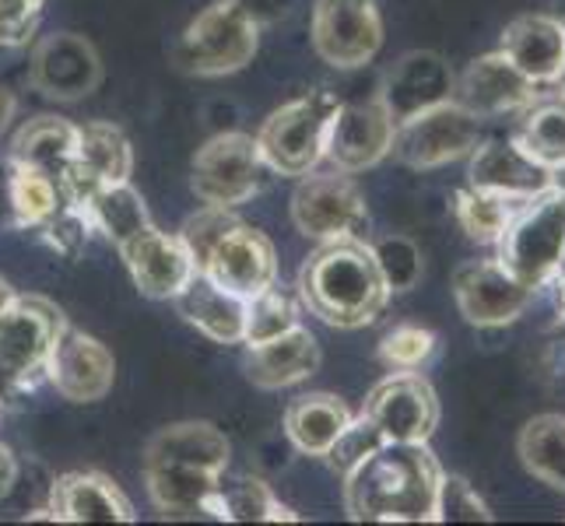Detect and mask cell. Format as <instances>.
I'll return each instance as SVG.
<instances>
[{
    "mask_svg": "<svg viewBox=\"0 0 565 526\" xmlns=\"http://www.w3.org/2000/svg\"><path fill=\"white\" fill-rule=\"evenodd\" d=\"M443 466L425 442H383L344 477V509L365 523H436Z\"/></svg>",
    "mask_w": 565,
    "mask_h": 526,
    "instance_id": "cell-1",
    "label": "cell"
},
{
    "mask_svg": "<svg viewBox=\"0 0 565 526\" xmlns=\"http://www.w3.org/2000/svg\"><path fill=\"white\" fill-rule=\"evenodd\" d=\"M299 302L338 330H359L383 316L390 288L362 236L327 239L299 270Z\"/></svg>",
    "mask_w": 565,
    "mask_h": 526,
    "instance_id": "cell-2",
    "label": "cell"
},
{
    "mask_svg": "<svg viewBox=\"0 0 565 526\" xmlns=\"http://www.w3.org/2000/svg\"><path fill=\"white\" fill-rule=\"evenodd\" d=\"M338 95L313 88L299 99L285 103L257 130V148L270 172L278 175H309L327 159V133L338 116Z\"/></svg>",
    "mask_w": 565,
    "mask_h": 526,
    "instance_id": "cell-3",
    "label": "cell"
},
{
    "mask_svg": "<svg viewBox=\"0 0 565 526\" xmlns=\"http://www.w3.org/2000/svg\"><path fill=\"white\" fill-rule=\"evenodd\" d=\"M64 309L43 296H18L0 316V404L32 389L46 376L56 337L64 334Z\"/></svg>",
    "mask_w": 565,
    "mask_h": 526,
    "instance_id": "cell-4",
    "label": "cell"
},
{
    "mask_svg": "<svg viewBox=\"0 0 565 526\" xmlns=\"http://www.w3.org/2000/svg\"><path fill=\"white\" fill-rule=\"evenodd\" d=\"M257 46L260 25L232 0H218L186 25L172 46V64L193 77H225L243 71L257 56Z\"/></svg>",
    "mask_w": 565,
    "mask_h": 526,
    "instance_id": "cell-5",
    "label": "cell"
},
{
    "mask_svg": "<svg viewBox=\"0 0 565 526\" xmlns=\"http://www.w3.org/2000/svg\"><path fill=\"white\" fill-rule=\"evenodd\" d=\"M495 249L499 260L523 285H531L534 291L548 288L565 249V186L555 183L552 190L523 201Z\"/></svg>",
    "mask_w": 565,
    "mask_h": 526,
    "instance_id": "cell-6",
    "label": "cell"
},
{
    "mask_svg": "<svg viewBox=\"0 0 565 526\" xmlns=\"http://www.w3.org/2000/svg\"><path fill=\"white\" fill-rule=\"evenodd\" d=\"M267 162L257 148V138L243 130H228L198 148L190 165V190L201 204L239 207L253 201L267 183Z\"/></svg>",
    "mask_w": 565,
    "mask_h": 526,
    "instance_id": "cell-7",
    "label": "cell"
},
{
    "mask_svg": "<svg viewBox=\"0 0 565 526\" xmlns=\"http://www.w3.org/2000/svg\"><path fill=\"white\" fill-rule=\"evenodd\" d=\"M481 141V120L460 103L446 99L425 112L407 116L394 130L390 154L412 169H439L457 159H467Z\"/></svg>",
    "mask_w": 565,
    "mask_h": 526,
    "instance_id": "cell-8",
    "label": "cell"
},
{
    "mask_svg": "<svg viewBox=\"0 0 565 526\" xmlns=\"http://www.w3.org/2000/svg\"><path fill=\"white\" fill-rule=\"evenodd\" d=\"M291 225H296L306 239H344L362 236L369 225V211L359 183L348 172H309L299 180L291 193Z\"/></svg>",
    "mask_w": 565,
    "mask_h": 526,
    "instance_id": "cell-9",
    "label": "cell"
},
{
    "mask_svg": "<svg viewBox=\"0 0 565 526\" xmlns=\"http://www.w3.org/2000/svg\"><path fill=\"white\" fill-rule=\"evenodd\" d=\"M383 46V18L376 0H317L313 50L338 71L365 67Z\"/></svg>",
    "mask_w": 565,
    "mask_h": 526,
    "instance_id": "cell-10",
    "label": "cell"
},
{
    "mask_svg": "<svg viewBox=\"0 0 565 526\" xmlns=\"http://www.w3.org/2000/svg\"><path fill=\"white\" fill-rule=\"evenodd\" d=\"M537 291L523 285L499 257L492 260H467L454 275V299L460 316L478 330L510 326L527 313Z\"/></svg>",
    "mask_w": 565,
    "mask_h": 526,
    "instance_id": "cell-11",
    "label": "cell"
},
{
    "mask_svg": "<svg viewBox=\"0 0 565 526\" xmlns=\"http://www.w3.org/2000/svg\"><path fill=\"white\" fill-rule=\"evenodd\" d=\"M103 56L92 39L77 32H53L32 46L29 82L56 103H82L103 85Z\"/></svg>",
    "mask_w": 565,
    "mask_h": 526,
    "instance_id": "cell-12",
    "label": "cell"
},
{
    "mask_svg": "<svg viewBox=\"0 0 565 526\" xmlns=\"http://www.w3.org/2000/svg\"><path fill=\"white\" fill-rule=\"evenodd\" d=\"M362 415L380 428L386 442H428L439 425V397L412 368L376 383Z\"/></svg>",
    "mask_w": 565,
    "mask_h": 526,
    "instance_id": "cell-13",
    "label": "cell"
},
{
    "mask_svg": "<svg viewBox=\"0 0 565 526\" xmlns=\"http://www.w3.org/2000/svg\"><path fill=\"white\" fill-rule=\"evenodd\" d=\"M46 379L71 404H99L109 397L116 383L113 351L103 341L85 334V330H74L67 323L46 362Z\"/></svg>",
    "mask_w": 565,
    "mask_h": 526,
    "instance_id": "cell-14",
    "label": "cell"
},
{
    "mask_svg": "<svg viewBox=\"0 0 565 526\" xmlns=\"http://www.w3.org/2000/svg\"><path fill=\"white\" fill-rule=\"evenodd\" d=\"M394 116L380 99L373 103H341L327 133V162L338 172L359 175L380 165L394 148Z\"/></svg>",
    "mask_w": 565,
    "mask_h": 526,
    "instance_id": "cell-15",
    "label": "cell"
},
{
    "mask_svg": "<svg viewBox=\"0 0 565 526\" xmlns=\"http://www.w3.org/2000/svg\"><path fill=\"white\" fill-rule=\"evenodd\" d=\"M467 159H471V165H467L471 186L502 193L510 201H531L555 186V169L537 162L516 138L478 141V148Z\"/></svg>",
    "mask_w": 565,
    "mask_h": 526,
    "instance_id": "cell-16",
    "label": "cell"
},
{
    "mask_svg": "<svg viewBox=\"0 0 565 526\" xmlns=\"http://www.w3.org/2000/svg\"><path fill=\"white\" fill-rule=\"evenodd\" d=\"M201 275H207L214 285H222L232 296L249 302L253 296H260V291H267L278 281L275 243H270L264 232L239 222L218 246H214Z\"/></svg>",
    "mask_w": 565,
    "mask_h": 526,
    "instance_id": "cell-17",
    "label": "cell"
},
{
    "mask_svg": "<svg viewBox=\"0 0 565 526\" xmlns=\"http://www.w3.org/2000/svg\"><path fill=\"white\" fill-rule=\"evenodd\" d=\"M534 95L537 85L527 82L502 50L478 56L454 82V103H460L467 112H475L478 120H495V116L505 112H520Z\"/></svg>",
    "mask_w": 565,
    "mask_h": 526,
    "instance_id": "cell-18",
    "label": "cell"
},
{
    "mask_svg": "<svg viewBox=\"0 0 565 526\" xmlns=\"http://www.w3.org/2000/svg\"><path fill=\"white\" fill-rule=\"evenodd\" d=\"M454 82L457 77L439 53L415 50V53L401 56V61L386 71L380 103L386 106L390 116H394V124H401L407 116L454 99Z\"/></svg>",
    "mask_w": 565,
    "mask_h": 526,
    "instance_id": "cell-19",
    "label": "cell"
},
{
    "mask_svg": "<svg viewBox=\"0 0 565 526\" xmlns=\"http://www.w3.org/2000/svg\"><path fill=\"white\" fill-rule=\"evenodd\" d=\"M120 253L138 291L154 302H172L186 288V281L198 275L180 236H169L162 228H148L141 239H134Z\"/></svg>",
    "mask_w": 565,
    "mask_h": 526,
    "instance_id": "cell-20",
    "label": "cell"
},
{
    "mask_svg": "<svg viewBox=\"0 0 565 526\" xmlns=\"http://www.w3.org/2000/svg\"><path fill=\"white\" fill-rule=\"evenodd\" d=\"M537 88L558 85L565 74V25L552 14H523L505 25L499 46Z\"/></svg>",
    "mask_w": 565,
    "mask_h": 526,
    "instance_id": "cell-21",
    "label": "cell"
},
{
    "mask_svg": "<svg viewBox=\"0 0 565 526\" xmlns=\"http://www.w3.org/2000/svg\"><path fill=\"white\" fill-rule=\"evenodd\" d=\"M50 516L53 523H134V505L113 477L74 471L53 481Z\"/></svg>",
    "mask_w": 565,
    "mask_h": 526,
    "instance_id": "cell-22",
    "label": "cell"
},
{
    "mask_svg": "<svg viewBox=\"0 0 565 526\" xmlns=\"http://www.w3.org/2000/svg\"><path fill=\"white\" fill-rule=\"evenodd\" d=\"M246 379L260 389H285L309 379L320 368V344L309 330L299 323L288 334L249 347L246 355Z\"/></svg>",
    "mask_w": 565,
    "mask_h": 526,
    "instance_id": "cell-23",
    "label": "cell"
},
{
    "mask_svg": "<svg viewBox=\"0 0 565 526\" xmlns=\"http://www.w3.org/2000/svg\"><path fill=\"white\" fill-rule=\"evenodd\" d=\"M232 446L225 432L211 421H177L159 428L145 446V463H180L201 471L225 474Z\"/></svg>",
    "mask_w": 565,
    "mask_h": 526,
    "instance_id": "cell-24",
    "label": "cell"
},
{
    "mask_svg": "<svg viewBox=\"0 0 565 526\" xmlns=\"http://www.w3.org/2000/svg\"><path fill=\"white\" fill-rule=\"evenodd\" d=\"M172 302H177L180 316L190 326H198L214 344H243L246 299L232 296L222 285H214L201 270L186 281V288Z\"/></svg>",
    "mask_w": 565,
    "mask_h": 526,
    "instance_id": "cell-25",
    "label": "cell"
},
{
    "mask_svg": "<svg viewBox=\"0 0 565 526\" xmlns=\"http://www.w3.org/2000/svg\"><path fill=\"white\" fill-rule=\"evenodd\" d=\"M145 484L159 513L172 519L207 516L211 498L222 484V474L201 471V466H180V463H145Z\"/></svg>",
    "mask_w": 565,
    "mask_h": 526,
    "instance_id": "cell-26",
    "label": "cell"
},
{
    "mask_svg": "<svg viewBox=\"0 0 565 526\" xmlns=\"http://www.w3.org/2000/svg\"><path fill=\"white\" fill-rule=\"evenodd\" d=\"M355 415L334 394H302L285 411V436L306 457H327Z\"/></svg>",
    "mask_w": 565,
    "mask_h": 526,
    "instance_id": "cell-27",
    "label": "cell"
},
{
    "mask_svg": "<svg viewBox=\"0 0 565 526\" xmlns=\"http://www.w3.org/2000/svg\"><path fill=\"white\" fill-rule=\"evenodd\" d=\"M77 159V124L61 116H35L11 138L8 162H22L50 172L56 183Z\"/></svg>",
    "mask_w": 565,
    "mask_h": 526,
    "instance_id": "cell-28",
    "label": "cell"
},
{
    "mask_svg": "<svg viewBox=\"0 0 565 526\" xmlns=\"http://www.w3.org/2000/svg\"><path fill=\"white\" fill-rule=\"evenodd\" d=\"M88 218H92V228L103 232V236L116 246L124 249L130 246L134 239H141L148 228H154L151 214H148V204L138 190L130 183H109V186H99L88 197L85 204Z\"/></svg>",
    "mask_w": 565,
    "mask_h": 526,
    "instance_id": "cell-29",
    "label": "cell"
},
{
    "mask_svg": "<svg viewBox=\"0 0 565 526\" xmlns=\"http://www.w3.org/2000/svg\"><path fill=\"white\" fill-rule=\"evenodd\" d=\"M513 138L548 169H565V92H541L520 109Z\"/></svg>",
    "mask_w": 565,
    "mask_h": 526,
    "instance_id": "cell-30",
    "label": "cell"
},
{
    "mask_svg": "<svg viewBox=\"0 0 565 526\" xmlns=\"http://www.w3.org/2000/svg\"><path fill=\"white\" fill-rule=\"evenodd\" d=\"M211 519H225V523H296L299 516L288 509V505L270 492V484L260 477H236L225 481L211 498Z\"/></svg>",
    "mask_w": 565,
    "mask_h": 526,
    "instance_id": "cell-31",
    "label": "cell"
},
{
    "mask_svg": "<svg viewBox=\"0 0 565 526\" xmlns=\"http://www.w3.org/2000/svg\"><path fill=\"white\" fill-rule=\"evenodd\" d=\"M77 165H82L95 183H130L134 172V148L127 133L113 124H85L77 127Z\"/></svg>",
    "mask_w": 565,
    "mask_h": 526,
    "instance_id": "cell-32",
    "label": "cell"
},
{
    "mask_svg": "<svg viewBox=\"0 0 565 526\" xmlns=\"http://www.w3.org/2000/svg\"><path fill=\"white\" fill-rule=\"evenodd\" d=\"M8 201L18 228H43L67 204L61 183L50 172L22 162H8Z\"/></svg>",
    "mask_w": 565,
    "mask_h": 526,
    "instance_id": "cell-33",
    "label": "cell"
},
{
    "mask_svg": "<svg viewBox=\"0 0 565 526\" xmlns=\"http://www.w3.org/2000/svg\"><path fill=\"white\" fill-rule=\"evenodd\" d=\"M520 460L523 466L544 481L548 489L565 492V418L562 415H537L523 425L520 432Z\"/></svg>",
    "mask_w": 565,
    "mask_h": 526,
    "instance_id": "cell-34",
    "label": "cell"
},
{
    "mask_svg": "<svg viewBox=\"0 0 565 526\" xmlns=\"http://www.w3.org/2000/svg\"><path fill=\"white\" fill-rule=\"evenodd\" d=\"M520 204L523 201H510V197H502V193L467 186V190L457 193L454 211H457L460 228L475 243L495 246L502 239V232L510 228V222H513V214L520 211Z\"/></svg>",
    "mask_w": 565,
    "mask_h": 526,
    "instance_id": "cell-35",
    "label": "cell"
},
{
    "mask_svg": "<svg viewBox=\"0 0 565 526\" xmlns=\"http://www.w3.org/2000/svg\"><path fill=\"white\" fill-rule=\"evenodd\" d=\"M299 316H302L299 302L291 299L288 291H281L278 285H270L267 291H260V296H253L246 302L243 344L246 347H257V344L275 341V337L288 334V330H296L299 326Z\"/></svg>",
    "mask_w": 565,
    "mask_h": 526,
    "instance_id": "cell-36",
    "label": "cell"
},
{
    "mask_svg": "<svg viewBox=\"0 0 565 526\" xmlns=\"http://www.w3.org/2000/svg\"><path fill=\"white\" fill-rule=\"evenodd\" d=\"M243 218L236 214V207H214V204H204L198 214H190V218L183 222V228L177 232L180 243L186 246V253L193 257V267L204 270L207 257L214 253V246H218L232 228H236Z\"/></svg>",
    "mask_w": 565,
    "mask_h": 526,
    "instance_id": "cell-37",
    "label": "cell"
},
{
    "mask_svg": "<svg viewBox=\"0 0 565 526\" xmlns=\"http://www.w3.org/2000/svg\"><path fill=\"white\" fill-rule=\"evenodd\" d=\"M373 257L383 275V285L394 291H412L422 278V249L407 236H383L373 243Z\"/></svg>",
    "mask_w": 565,
    "mask_h": 526,
    "instance_id": "cell-38",
    "label": "cell"
},
{
    "mask_svg": "<svg viewBox=\"0 0 565 526\" xmlns=\"http://www.w3.org/2000/svg\"><path fill=\"white\" fill-rule=\"evenodd\" d=\"M383 442H386V439H383L380 428H376L373 421H369L365 415H359V418L348 421V428L338 436V442L330 446L323 460L330 463V471H334V474L344 481L348 474L355 471V466H362L369 457H373Z\"/></svg>",
    "mask_w": 565,
    "mask_h": 526,
    "instance_id": "cell-39",
    "label": "cell"
},
{
    "mask_svg": "<svg viewBox=\"0 0 565 526\" xmlns=\"http://www.w3.org/2000/svg\"><path fill=\"white\" fill-rule=\"evenodd\" d=\"M433 351H436V334L425 326H415V323L394 326L380 341V358L386 368H394V373H412V368H422L428 358H433Z\"/></svg>",
    "mask_w": 565,
    "mask_h": 526,
    "instance_id": "cell-40",
    "label": "cell"
},
{
    "mask_svg": "<svg viewBox=\"0 0 565 526\" xmlns=\"http://www.w3.org/2000/svg\"><path fill=\"white\" fill-rule=\"evenodd\" d=\"M492 513L481 502L471 481L457 474H443L439 481V498H436V523H489Z\"/></svg>",
    "mask_w": 565,
    "mask_h": 526,
    "instance_id": "cell-41",
    "label": "cell"
},
{
    "mask_svg": "<svg viewBox=\"0 0 565 526\" xmlns=\"http://www.w3.org/2000/svg\"><path fill=\"white\" fill-rule=\"evenodd\" d=\"M43 232V239L56 249V253H64V257H77V253L85 249L88 243V232L92 228V218H88V211L85 207H77V204H64L61 211L53 214V218L39 228Z\"/></svg>",
    "mask_w": 565,
    "mask_h": 526,
    "instance_id": "cell-42",
    "label": "cell"
},
{
    "mask_svg": "<svg viewBox=\"0 0 565 526\" xmlns=\"http://www.w3.org/2000/svg\"><path fill=\"white\" fill-rule=\"evenodd\" d=\"M46 0H0V46H25Z\"/></svg>",
    "mask_w": 565,
    "mask_h": 526,
    "instance_id": "cell-43",
    "label": "cell"
},
{
    "mask_svg": "<svg viewBox=\"0 0 565 526\" xmlns=\"http://www.w3.org/2000/svg\"><path fill=\"white\" fill-rule=\"evenodd\" d=\"M232 4H236L239 11H246L257 25L275 22V18L285 11V0H232Z\"/></svg>",
    "mask_w": 565,
    "mask_h": 526,
    "instance_id": "cell-44",
    "label": "cell"
},
{
    "mask_svg": "<svg viewBox=\"0 0 565 526\" xmlns=\"http://www.w3.org/2000/svg\"><path fill=\"white\" fill-rule=\"evenodd\" d=\"M18 481V460L11 453V446L0 442V498H8Z\"/></svg>",
    "mask_w": 565,
    "mask_h": 526,
    "instance_id": "cell-45",
    "label": "cell"
},
{
    "mask_svg": "<svg viewBox=\"0 0 565 526\" xmlns=\"http://www.w3.org/2000/svg\"><path fill=\"white\" fill-rule=\"evenodd\" d=\"M544 368L552 376H565V341H552L548 344V355H544Z\"/></svg>",
    "mask_w": 565,
    "mask_h": 526,
    "instance_id": "cell-46",
    "label": "cell"
},
{
    "mask_svg": "<svg viewBox=\"0 0 565 526\" xmlns=\"http://www.w3.org/2000/svg\"><path fill=\"white\" fill-rule=\"evenodd\" d=\"M14 109H18V103H14V95L0 85V130H4L11 120H14Z\"/></svg>",
    "mask_w": 565,
    "mask_h": 526,
    "instance_id": "cell-47",
    "label": "cell"
},
{
    "mask_svg": "<svg viewBox=\"0 0 565 526\" xmlns=\"http://www.w3.org/2000/svg\"><path fill=\"white\" fill-rule=\"evenodd\" d=\"M14 299H18V291L8 285V278H0V316H4L8 309L14 305Z\"/></svg>",
    "mask_w": 565,
    "mask_h": 526,
    "instance_id": "cell-48",
    "label": "cell"
},
{
    "mask_svg": "<svg viewBox=\"0 0 565 526\" xmlns=\"http://www.w3.org/2000/svg\"><path fill=\"white\" fill-rule=\"evenodd\" d=\"M555 285V302H558V316L565 320V281H552Z\"/></svg>",
    "mask_w": 565,
    "mask_h": 526,
    "instance_id": "cell-49",
    "label": "cell"
},
{
    "mask_svg": "<svg viewBox=\"0 0 565 526\" xmlns=\"http://www.w3.org/2000/svg\"><path fill=\"white\" fill-rule=\"evenodd\" d=\"M552 281H565V249H562V257H558V267H555V278Z\"/></svg>",
    "mask_w": 565,
    "mask_h": 526,
    "instance_id": "cell-50",
    "label": "cell"
},
{
    "mask_svg": "<svg viewBox=\"0 0 565 526\" xmlns=\"http://www.w3.org/2000/svg\"><path fill=\"white\" fill-rule=\"evenodd\" d=\"M562 25H565V18H562Z\"/></svg>",
    "mask_w": 565,
    "mask_h": 526,
    "instance_id": "cell-51",
    "label": "cell"
},
{
    "mask_svg": "<svg viewBox=\"0 0 565 526\" xmlns=\"http://www.w3.org/2000/svg\"><path fill=\"white\" fill-rule=\"evenodd\" d=\"M0 407H4V404H0Z\"/></svg>",
    "mask_w": 565,
    "mask_h": 526,
    "instance_id": "cell-52",
    "label": "cell"
}]
</instances>
